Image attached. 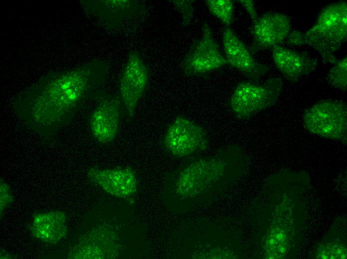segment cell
I'll return each mask as SVG.
<instances>
[{
  "instance_id": "15",
  "label": "cell",
  "mask_w": 347,
  "mask_h": 259,
  "mask_svg": "<svg viewBox=\"0 0 347 259\" xmlns=\"http://www.w3.org/2000/svg\"><path fill=\"white\" fill-rule=\"evenodd\" d=\"M272 50L276 68L285 78L292 82L310 74L318 66L317 60L306 52H297L281 45Z\"/></svg>"
},
{
  "instance_id": "16",
  "label": "cell",
  "mask_w": 347,
  "mask_h": 259,
  "mask_svg": "<svg viewBox=\"0 0 347 259\" xmlns=\"http://www.w3.org/2000/svg\"><path fill=\"white\" fill-rule=\"evenodd\" d=\"M28 229L38 240L56 244L67 235V217L59 211L38 213L33 216Z\"/></svg>"
},
{
  "instance_id": "6",
  "label": "cell",
  "mask_w": 347,
  "mask_h": 259,
  "mask_svg": "<svg viewBox=\"0 0 347 259\" xmlns=\"http://www.w3.org/2000/svg\"><path fill=\"white\" fill-rule=\"evenodd\" d=\"M207 137L202 126L179 115L168 127L162 144L169 154L181 158L205 150L208 145Z\"/></svg>"
},
{
  "instance_id": "14",
  "label": "cell",
  "mask_w": 347,
  "mask_h": 259,
  "mask_svg": "<svg viewBox=\"0 0 347 259\" xmlns=\"http://www.w3.org/2000/svg\"><path fill=\"white\" fill-rule=\"evenodd\" d=\"M113 233L105 228L96 229L79 240L69 252V259H106L115 257L118 250Z\"/></svg>"
},
{
  "instance_id": "4",
  "label": "cell",
  "mask_w": 347,
  "mask_h": 259,
  "mask_svg": "<svg viewBox=\"0 0 347 259\" xmlns=\"http://www.w3.org/2000/svg\"><path fill=\"white\" fill-rule=\"evenodd\" d=\"M282 88V80L277 77L261 84L242 81L237 85L229 100V108L238 119H249L274 105Z\"/></svg>"
},
{
  "instance_id": "19",
  "label": "cell",
  "mask_w": 347,
  "mask_h": 259,
  "mask_svg": "<svg viewBox=\"0 0 347 259\" xmlns=\"http://www.w3.org/2000/svg\"><path fill=\"white\" fill-rule=\"evenodd\" d=\"M170 1L181 14L182 26L185 27L189 25L193 16L194 0H173Z\"/></svg>"
},
{
  "instance_id": "11",
  "label": "cell",
  "mask_w": 347,
  "mask_h": 259,
  "mask_svg": "<svg viewBox=\"0 0 347 259\" xmlns=\"http://www.w3.org/2000/svg\"><path fill=\"white\" fill-rule=\"evenodd\" d=\"M222 42L228 65L240 72L250 81H257L267 72V66L254 58L250 48L230 27L224 26Z\"/></svg>"
},
{
  "instance_id": "3",
  "label": "cell",
  "mask_w": 347,
  "mask_h": 259,
  "mask_svg": "<svg viewBox=\"0 0 347 259\" xmlns=\"http://www.w3.org/2000/svg\"><path fill=\"white\" fill-rule=\"evenodd\" d=\"M225 153L185 165L175 178L176 193L183 197H192L225 179L231 165V160Z\"/></svg>"
},
{
  "instance_id": "5",
  "label": "cell",
  "mask_w": 347,
  "mask_h": 259,
  "mask_svg": "<svg viewBox=\"0 0 347 259\" xmlns=\"http://www.w3.org/2000/svg\"><path fill=\"white\" fill-rule=\"evenodd\" d=\"M305 129L321 137L347 143V107L345 102L322 100L303 114Z\"/></svg>"
},
{
  "instance_id": "7",
  "label": "cell",
  "mask_w": 347,
  "mask_h": 259,
  "mask_svg": "<svg viewBox=\"0 0 347 259\" xmlns=\"http://www.w3.org/2000/svg\"><path fill=\"white\" fill-rule=\"evenodd\" d=\"M201 29V36L193 42L180 63L183 73L188 77L204 76L228 65L208 24L205 23Z\"/></svg>"
},
{
  "instance_id": "21",
  "label": "cell",
  "mask_w": 347,
  "mask_h": 259,
  "mask_svg": "<svg viewBox=\"0 0 347 259\" xmlns=\"http://www.w3.org/2000/svg\"><path fill=\"white\" fill-rule=\"evenodd\" d=\"M240 3L249 14L252 22L254 21L258 17L255 8V3L252 0H237Z\"/></svg>"
},
{
  "instance_id": "18",
  "label": "cell",
  "mask_w": 347,
  "mask_h": 259,
  "mask_svg": "<svg viewBox=\"0 0 347 259\" xmlns=\"http://www.w3.org/2000/svg\"><path fill=\"white\" fill-rule=\"evenodd\" d=\"M334 64L327 75V80L333 87L346 91L347 83V56L338 60Z\"/></svg>"
},
{
  "instance_id": "2",
  "label": "cell",
  "mask_w": 347,
  "mask_h": 259,
  "mask_svg": "<svg viewBox=\"0 0 347 259\" xmlns=\"http://www.w3.org/2000/svg\"><path fill=\"white\" fill-rule=\"evenodd\" d=\"M347 4L341 1L324 7L314 24L306 32L291 31L284 42L293 46L314 49L324 63H335V53L347 40Z\"/></svg>"
},
{
  "instance_id": "13",
  "label": "cell",
  "mask_w": 347,
  "mask_h": 259,
  "mask_svg": "<svg viewBox=\"0 0 347 259\" xmlns=\"http://www.w3.org/2000/svg\"><path fill=\"white\" fill-rule=\"evenodd\" d=\"M86 1L90 10L103 23L112 28L122 26L137 17L144 10L138 0Z\"/></svg>"
},
{
  "instance_id": "8",
  "label": "cell",
  "mask_w": 347,
  "mask_h": 259,
  "mask_svg": "<svg viewBox=\"0 0 347 259\" xmlns=\"http://www.w3.org/2000/svg\"><path fill=\"white\" fill-rule=\"evenodd\" d=\"M150 78V72L140 54L135 50L128 54L120 74L118 95L125 116L133 118L138 103L145 94Z\"/></svg>"
},
{
  "instance_id": "20",
  "label": "cell",
  "mask_w": 347,
  "mask_h": 259,
  "mask_svg": "<svg viewBox=\"0 0 347 259\" xmlns=\"http://www.w3.org/2000/svg\"><path fill=\"white\" fill-rule=\"evenodd\" d=\"M0 216L13 202L14 197L9 185L2 179L0 182Z\"/></svg>"
},
{
  "instance_id": "1",
  "label": "cell",
  "mask_w": 347,
  "mask_h": 259,
  "mask_svg": "<svg viewBox=\"0 0 347 259\" xmlns=\"http://www.w3.org/2000/svg\"><path fill=\"white\" fill-rule=\"evenodd\" d=\"M107 71L105 63L97 61L45 77L18 99L16 109L20 118L40 135H51L96 94Z\"/></svg>"
},
{
  "instance_id": "12",
  "label": "cell",
  "mask_w": 347,
  "mask_h": 259,
  "mask_svg": "<svg viewBox=\"0 0 347 259\" xmlns=\"http://www.w3.org/2000/svg\"><path fill=\"white\" fill-rule=\"evenodd\" d=\"M88 180L105 192L115 197L126 199L137 192L138 181L134 169L130 167L88 169Z\"/></svg>"
},
{
  "instance_id": "17",
  "label": "cell",
  "mask_w": 347,
  "mask_h": 259,
  "mask_svg": "<svg viewBox=\"0 0 347 259\" xmlns=\"http://www.w3.org/2000/svg\"><path fill=\"white\" fill-rule=\"evenodd\" d=\"M206 5L210 13L225 26L230 27L233 22L234 2L231 0H206Z\"/></svg>"
},
{
  "instance_id": "9",
  "label": "cell",
  "mask_w": 347,
  "mask_h": 259,
  "mask_svg": "<svg viewBox=\"0 0 347 259\" xmlns=\"http://www.w3.org/2000/svg\"><path fill=\"white\" fill-rule=\"evenodd\" d=\"M123 115L125 114L118 94L102 93L88 116L94 139L102 145L111 143L118 134Z\"/></svg>"
},
{
  "instance_id": "10",
  "label": "cell",
  "mask_w": 347,
  "mask_h": 259,
  "mask_svg": "<svg viewBox=\"0 0 347 259\" xmlns=\"http://www.w3.org/2000/svg\"><path fill=\"white\" fill-rule=\"evenodd\" d=\"M291 25L289 18L283 13L268 12L258 16L251 29L252 54L281 45L292 31Z\"/></svg>"
}]
</instances>
